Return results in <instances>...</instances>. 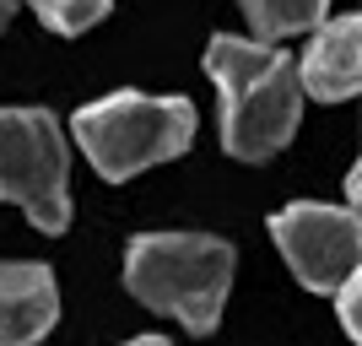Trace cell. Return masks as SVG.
Here are the masks:
<instances>
[{"label": "cell", "mask_w": 362, "mask_h": 346, "mask_svg": "<svg viewBox=\"0 0 362 346\" xmlns=\"http://www.w3.org/2000/svg\"><path fill=\"white\" fill-rule=\"evenodd\" d=\"M206 76L222 98V146L238 163H271L298 136L303 87L298 60L265 38H233L216 33L206 44Z\"/></svg>", "instance_id": "1"}, {"label": "cell", "mask_w": 362, "mask_h": 346, "mask_svg": "<svg viewBox=\"0 0 362 346\" xmlns=\"http://www.w3.org/2000/svg\"><path fill=\"white\" fill-rule=\"evenodd\" d=\"M233 265V243L211 233H141L124 249V287L136 303L173 314L189 335H211L222 325Z\"/></svg>", "instance_id": "2"}, {"label": "cell", "mask_w": 362, "mask_h": 346, "mask_svg": "<svg viewBox=\"0 0 362 346\" xmlns=\"http://www.w3.org/2000/svg\"><path fill=\"white\" fill-rule=\"evenodd\" d=\"M87 163L108 184H124L146 168L184 157L195 141V103L189 98H146V92H114L76 108L71 120Z\"/></svg>", "instance_id": "3"}, {"label": "cell", "mask_w": 362, "mask_h": 346, "mask_svg": "<svg viewBox=\"0 0 362 346\" xmlns=\"http://www.w3.org/2000/svg\"><path fill=\"white\" fill-rule=\"evenodd\" d=\"M0 200L22 206L38 233L71 227V151L49 108H0Z\"/></svg>", "instance_id": "4"}, {"label": "cell", "mask_w": 362, "mask_h": 346, "mask_svg": "<svg viewBox=\"0 0 362 346\" xmlns=\"http://www.w3.org/2000/svg\"><path fill=\"white\" fill-rule=\"evenodd\" d=\"M271 238L308 292H335L346 276H357L362 222L351 206H319V200L281 206L271 217Z\"/></svg>", "instance_id": "5"}, {"label": "cell", "mask_w": 362, "mask_h": 346, "mask_svg": "<svg viewBox=\"0 0 362 346\" xmlns=\"http://www.w3.org/2000/svg\"><path fill=\"white\" fill-rule=\"evenodd\" d=\"M314 33V44L303 49L298 65V87L319 103H346L357 98L362 81V22L357 16H325Z\"/></svg>", "instance_id": "6"}, {"label": "cell", "mask_w": 362, "mask_h": 346, "mask_svg": "<svg viewBox=\"0 0 362 346\" xmlns=\"http://www.w3.org/2000/svg\"><path fill=\"white\" fill-rule=\"evenodd\" d=\"M60 319V287L49 265L33 260H0V346L44 341Z\"/></svg>", "instance_id": "7"}, {"label": "cell", "mask_w": 362, "mask_h": 346, "mask_svg": "<svg viewBox=\"0 0 362 346\" xmlns=\"http://www.w3.org/2000/svg\"><path fill=\"white\" fill-rule=\"evenodd\" d=\"M255 38L276 44V38H292V33H308L330 16V0H238Z\"/></svg>", "instance_id": "8"}, {"label": "cell", "mask_w": 362, "mask_h": 346, "mask_svg": "<svg viewBox=\"0 0 362 346\" xmlns=\"http://www.w3.org/2000/svg\"><path fill=\"white\" fill-rule=\"evenodd\" d=\"M28 6L38 11V22H44V28L76 38V33L98 28V22L108 16V6H114V0H28Z\"/></svg>", "instance_id": "9"}, {"label": "cell", "mask_w": 362, "mask_h": 346, "mask_svg": "<svg viewBox=\"0 0 362 346\" xmlns=\"http://www.w3.org/2000/svg\"><path fill=\"white\" fill-rule=\"evenodd\" d=\"M330 298H335V314H341V325H346V335H351V341H357V335H362V282H357V276H346V282L335 287Z\"/></svg>", "instance_id": "10"}, {"label": "cell", "mask_w": 362, "mask_h": 346, "mask_svg": "<svg viewBox=\"0 0 362 346\" xmlns=\"http://www.w3.org/2000/svg\"><path fill=\"white\" fill-rule=\"evenodd\" d=\"M11 16H16V0H0V28H6Z\"/></svg>", "instance_id": "11"}, {"label": "cell", "mask_w": 362, "mask_h": 346, "mask_svg": "<svg viewBox=\"0 0 362 346\" xmlns=\"http://www.w3.org/2000/svg\"><path fill=\"white\" fill-rule=\"evenodd\" d=\"M130 346H168V341H163V335H136Z\"/></svg>", "instance_id": "12"}]
</instances>
